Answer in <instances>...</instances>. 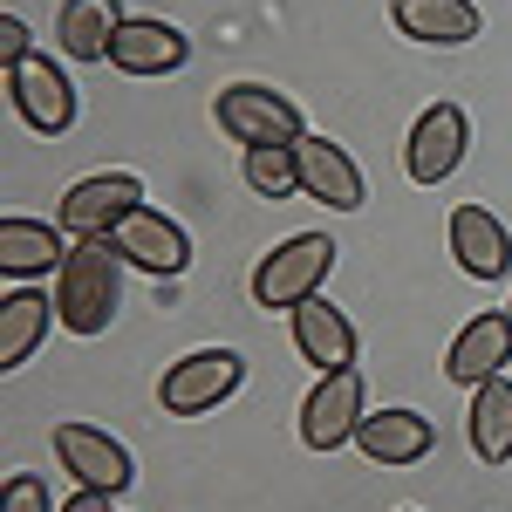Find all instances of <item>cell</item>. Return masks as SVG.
I'll list each match as a JSON object with an SVG mask.
<instances>
[{
	"mask_svg": "<svg viewBox=\"0 0 512 512\" xmlns=\"http://www.w3.org/2000/svg\"><path fill=\"white\" fill-rule=\"evenodd\" d=\"M117 301H123V253L110 239H82L69 246V260H62V274H55V315L69 335H103L110 321H117Z\"/></svg>",
	"mask_w": 512,
	"mask_h": 512,
	"instance_id": "1",
	"label": "cell"
},
{
	"mask_svg": "<svg viewBox=\"0 0 512 512\" xmlns=\"http://www.w3.org/2000/svg\"><path fill=\"white\" fill-rule=\"evenodd\" d=\"M212 117H219V130H226L233 144H246V151L301 144V137H308V130H301V110H294L280 89H267V82H226L219 103H212Z\"/></svg>",
	"mask_w": 512,
	"mask_h": 512,
	"instance_id": "2",
	"label": "cell"
},
{
	"mask_svg": "<svg viewBox=\"0 0 512 512\" xmlns=\"http://www.w3.org/2000/svg\"><path fill=\"white\" fill-rule=\"evenodd\" d=\"M328 267H335V239L328 233H301L287 239V246H274L260 267H253V301L260 308H301V301H315L321 280H328Z\"/></svg>",
	"mask_w": 512,
	"mask_h": 512,
	"instance_id": "3",
	"label": "cell"
},
{
	"mask_svg": "<svg viewBox=\"0 0 512 512\" xmlns=\"http://www.w3.org/2000/svg\"><path fill=\"white\" fill-rule=\"evenodd\" d=\"M239 383H246V362H239L233 349H192V355H178V362L164 369L158 403L171 417H205V410H219Z\"/></svg>",
	"mask_w": 512,
	"mask_h": 512,
	"instance_id": "4",
	"label": "cell"
},
{
	"mask_svg": "<svg viewBox=\"0 0 512 512\" xmlns=\"http://www.w3.org/2000/svg\"><path fill=\"white\" fill-rule=\"evenodd\" d=\"M362 431V369H328L308 403H301V444L308 451H342Z\"/></svg>",
	"mask_w": 512,
	"mask_h": 512,
	"instance_id": "5",
	"label": "cell"
},
{
	"mask_svg": "<svg viewBox=\"0 0 512 512\" xmlns=\"http://www.w3.org/2000/svg\"><path fill=\"white\" fill-rule=\"evenodd\" d=\"M465 144H472V123L458 103H431L424 117L410 123V144H403V171L417 185H444L458 164H465Z\"/></svg>",
	"mask_w": 512,
	"mask_h": 512,
	"instance_id": "6",
	"label": "cell"
},
{
	"mask_svg": "<svg viewBox=\"0 0 512 512\" xmlns=\"http://www.w3.org/2000/svg\"><path fill=\"white\" fill-rule=\"evenodd\" d=\"M144 205V185L130 178V171H103V178H82V185H69V198H62V226L76 239H110Z\"/></svg>",
	"mask_w": 512,
	"mask_h": 512,
	"instance_id": "7",
	"label": "cell"
},
{
	"mask_svg": "<svg viewBox=\"0 0 512 512\" xmlns=\"http://www.w3.org/2000/svg\"><path fill=\"white\" fill-rule=\"evenodd\" d=\"M55 458H62V472L82 478L89 492H123L137 465H130V451H123L110 431H96V424H55Z\"/></svg>",
	"mask_w": 512,
	"mask_h": 512,
	"instance_id": "8",
	"label": "cell"
},
{
	"mask_svg": "<svg viewBox=\"0 0 512 512\" xmlns=\"http://www.w3.org/2000/svg\"><path fill=\"white\" fill-rule=\"evenodd\" d=\"M110 246H117L130 267H144V274H158V280H171V274L192 267V239H185V226L164 219V212H151V205H137L117 233H110Z\"/></svg>",
	"mask_w": 512,
	"mask_h": 512,
	"instance_id": "9",
	"label": "cell"
},
{
	"mask_svg": "<svg viewBox=\"0 0 512 512\" xmlns=\"http://www.w3.org/2000/svg\"><path fill=\"white\" fill-rule=\"evenodd\" d=\"M7 96H14V110L35 123L41 137H62V130L76 123V89H69V76H62L55 62H41V55H28V62L7 69Z\"/></svg>",
	"mask_w": 512,
	"mask_h": 512,
	"instance_id": "10",
	"label": "cell"
},
{
	"mask_svg": "<svg viewBox=\"0 0 512 512\" xmlns=\"http://www.w3.org/2000/svg\"><path fill=\"white\" fill-rule=\"evenodd\" d=\"M103 62L123 69V76H178L192 62V41L178 35L171 21H123Z\"/></svg>",
	"mask_w": 512,
	"mask_h": 512,
	"instance_id": "11",
	"label": "cell"
},
{
	"mask_svg": "<svg viewBox=\"0 0 512 512\" xmlns=\"http://www.w3.org/2000/svg\"><path fill=\"white\" fill-rule=\"evenodd\" d=\"M301 192H315V205H335V212H355L369 198V178L362 164L335 144V137H301Z\"/></svg>",
	"mask_w": 512,
	"mask_h": 512,
	"instance_id": "12",
	"label": "cell"
},
{
	"mask_svg": "<svg viewBox=\"0 0 512 512\" xmlns=\"http://www.w3.org/2000/svg\"><path fill=\"white\" fill-rule=\"evenodd\" d=\"M355 444H362L369 465H417V458H431L437 424L424 410H369L362 431H355Z\"/></svg>",
	"mask_w": 512,
	"mask_h": 512,
	"instance_id": "13",
	"label": "cell"
},
{
	"mask_svg": "<svg viewBox=\"0 0 512 512\" xmlns=\"http://www.w3.org/2000/svg\"><path fill=\"white\" fill-rule=\"evenodd\" d=\"M451 260L472 280H506L512 274V239L485 205H458L451 212Z\"/></svg>",
	"mask_w": 512,
	"mask_h": 512,
	"instance_id": "14",
	"label": "cell"
},
{
	"mask_svg": "<svg viewBox=\"0 0 512 512\" xmlns=\"http://www.w3.org/2000/svg\"><path fill=\"white\" fill-rule=\"evenodd\" d=\"M506 362H512V315H478V321L458 328V342L444 355V376L465 383V390H478V383L499 376Z\"/></svg>",
	"mask_w": 512,
	"mask_h": 512,
	"instance_id": "15",
	"label": "cell"
},
{
	"mask_svg": "<svg viewBox=\"0 0 512 512\" xmlns=\"http://www.w3.org/2000/svg\"><path fill=\"white\" fill-rule=\"evenodd\" d=\"M287 321H294V349L308 355L315 369H355V321L335 301L315 294V301H301Z\"/></svg>",
	"mask_w": 512,
	"mask_h": 512,
	"instance_id": "16",
	"label": "cell"
},
{
	"mask_svg": "<svg viewBox=\"0 0 512 512\" xmlns=\"http://www.w3.org/2000/svg\"><path fill=\"white\" fill-rule=\"evenodd\" d=\"M390 21L410 41H431V48L478 41V7L472 0H390Z\"/></svg>",
	"mask_w": 512,
	"mask_h": 512,
	"instance_id": "17",
	"label": "cell"
},
{
	"mask_svg": "<svg viewBox=\"0 0 512 512\" xmlns=\"http://www.w3.org/2000/svg\"><path fill=\"white\" fill-rule=\"evenodd\" d=\"M117 28H123V0H62V14H55V41H62L69 62L110 55Z\"/></svg>",
	"mask_w": 512,
	"mask_h": 512,
	"instance_id": "18",
	"label": "cell"
},
{
	"mask_svg": "<svg viewBox=\"0 0 512 512\" xmlns=\"http://www.w3.org/2000/svg\"><path fill=\"white\" fill-rule=\"evenodd\" d=\"M69 246L55 226L41 219H0V274L7 280H28V274H62Z\"/></svg>",
	"mask_w": 512,
	"mask_h": 512,
	"instance_id": "19",
	"label": "cell"
},
{
	"mask_svg": "<svg viewBox=\"0 0 512 512\" xmlns=\"http://www.w3.org/2000/svg\"><path fill=\"white\" fill-rule=\"evenodd\" d=\"M48 321H62L55 301H48L41 287H14V294L0 301V369H21V362L41 349Z\"/></svg>",
	"mask_w": 512,
	"mask_h": 512,
	"instance_id": "20",
	"label": "cell"
},
{
	"mask_svg": "<svg viewBox=\"0 0 512 512\" xmlns=\"http://www.w3.org/2000/svg\"><path fill=\"white\" fill-rule=\"evenodd\" d=\"M465 437H472L478 465H506V458H512V383H506V376H485V383L472 390Z\"/></svg>",
	"mask_w": 512,
	"mask_h": 512,
	"instance_id": "21",
	"label": "cell"
},
{
	"mask_svg": "<svg viewBox=\"0 0 512 512\" xmlns=\"http://www.w3.org/2000/svg\"><path fill=\"white\" fill-rule=\"evenodd\" d=\"M239 171H246V185H253L260 198H294V192H301V151H294V144L246 151V158H239Z\"/></svg>",
	"mask_w": 512,
	"mask_h": 512,
	"instance_id": "22",
	"label": "cell"
},
{
	"mask_svg": "<svg viewBox=\"0 0 512 512\" xmlns=\"http://www.w3.org/2000/svg\"><path fill=\"white\" fill-rule=\"evenodd\" d=\"M7 512H55L48 506V485L35 472H14L7 478Z\"/></svg>",
	"mask_w": 512,
	"mask_h": 512,
	"instance_id": "23",
	"label": "cell"
},
{
	"mask_svg": "<svg viewBox=\"0 0 512 512\" xmlns=\"http://www.w3.org/2000/svg\"><path fill=\"white\" fill-rule=\"evenodd\" d=\"M0 62H7V69H14V62H28V28H21L14 14L0 21Z\"/></svg>",
	"mask_w": 512,
	"mask_h": 512,
	"instance_id": "24",
	"label": "cell"
},
{
	"mask_svg": "<svg viewBox=\"0 0 512 512\" xmlns=\"http://www.w3.org/2000/svg\"><path fill=\"white\" fill-rule=\"evenodd\" d=\"M62 512H110V492H89V485H82V492H76Z\"/></svg>",
	"mask_w": 512,
	"mask_h": 512,
	"instance_id": "25",
	"label": "cell"
},
{
	"mask_svg": "<svg viewBox=\"0 0 512 512\" xmlns=\"http://www.w3.org/2000/svg\"><path fill=\"white\" fill-rule=\"evenodd\" d=\"M506 315H512V308H506Z\"/></svg>",
	"mask_w": 512,
	"mask_h": 512,
	"instance_id": "26",
	"label": "cell"
}]
</instances>
